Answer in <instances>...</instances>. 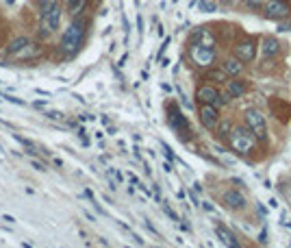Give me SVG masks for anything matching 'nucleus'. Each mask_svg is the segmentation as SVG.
Returning a JSON list of instances; mask_svg holds the SVG:
<instances>
[{
	"instance_id": "nucleus-1",
	"label": "nucleus",
	"mask_w": 291,
	"mask_h": 248,
	"mask_svg": "<svg viewBox=\"0 0 291 248\" xmlns=\"http://www.w3.org/2000/svg\"><path fill=\"white\" fill-rule=\"evenodd\" d=\"M228 146L237 155H250L256 146V135L248 126H233L231 135H228Z\"/></svg>"
},
{
	"instance_id": "nucleus-2",
	"label": "nucleus",
	"mask_w": 291,
	"mask_h": 248,
	"mask_svg": "<svg viewBox=\"0 0 291 248\" xmlns=\"http://www.w3.org/2000/svg\"><path fill=\"white\" fill-rule=\"evenodd\" d=\"M83 39H85V22L83 20H74L72 24L65 29V33L61 35V50L65 55H74L78 48L83 46Z\"/></svg>"
},
{
	"instance_id": "nucleus-3",
	"label": "nucleus",
	"mask_w": 291,
	"mask_h": 248,
	"mask_svg": "<svg viewBox=\"0 0 291 248\" xmlns=\"http://www.w3.org/2000/svg\"><path fill=\"white\" fill-rule=\"evenodd\" d=\"M243 122L256 135V139H261V142L267 139V122H265V115L259 109H248L246 115H243Z\"/></svg>"
},
{
	"instance_id": "nucleus-4",
	"label": "nucleus",
	"mask_w": 291,
	"mask_h": 248,
	"mask_svg": "<svg viewBox=\"0 0 291 248\" xmlns=\"http://www.w3.org/2000/svg\"><path fill=\"white\" fill-rule=\"evenodd\" d=\"M39 53L35 44L29 39V37H16L11 44L7 46V55L9 57H24V59H31Z\"/></svg>"
},
{
	"instance_id": "nucleus-5",
	"label": "nucleus",
	"mask_w": 291,
	"mask_h": 248,
	"mask_svg": "<svg viewBox=\"0 0 291 248\" xmlns=\"http://www.w3.org/2000/svg\"><path fill=\"white\" fill-rule=\"evenodd\" d=\"M196 98H198L200 105H213V107H218V109L228 102V96H226V94H219L213 85H202V87H198V92H196Z\"/></svg>"
},
{
	"instance_id": "nucleus-6",
	"label": "nucleus",
	"mask_w": 291,
	"mask_h": 248,
	"mask_svg": "<svg viewBox=\"0 0 291 248\" xmlns=\"http://www.w3.org/2000/svg\"><path fill=\"white\" fill-rule=\"evenodd\" d=\"M59 24H61V7L57 4V7H55L50 13L41 16V24H39V29H37V37H39V39L50 37L55 31L59 29Z\"/></svg>"
},
{
	"instance_id": "nucleus-7",
	"label": "nucleus",
	"mask_w": 291,
	"mask_h": 248,
	"mask_svg": "<svg viewBox=\"0 0 291 248\" xmlns=\"http://www.w3.org/2000/svg\"><path fill=\"white\" fill-rule=\"evenodd\" d=\"M263 11L270 20H285V18L291 16V2L289 0H265Z\"/></svg>"
},
{
	"instance_id": "nucleus-8",
	"label": "nucleus",
	"mask_w": 291,
	"mask_h": 248,
	"mask_svg": "<svg viewBox=\"0 0 291 248\" xmlns=\"http://www.w3.org/2000/svg\"><path fill=\"white\" fill-rule=\"evenodd\" d=\"M189 55H191V61L200 65V68H209L215 61V57H218L213 46H204V44H191Z\"/></svg>"
},
{
	"instance_id": "nucleus-9",
	"label": "nucleus",
	"mask_w": 291,
	"mask_h": 248,
	"mask_svg": "<svg viewBox=\"0 0 291 248\" xmlns=\"http://www.w3.org/2000/svg\"><path fill=\"white\" fill-rule=\"evenodd\" d=\"M167 120H170V126L178 133V137L181 139H189V122H187V118L178 111L176 105H170V109H167Z\"/></svg>"
},
{
	"instance_id": "nucleus-10",
	"label": "nucleus",
	"mask_w": 291,
	"mask_h": 248,
	"mask_svg": "<svg viewBox=\"0 0 291 248\" xmlns=\"http://www.w3.org/2000/svg\"><path fill=\"white\" fill-rule=\"evenodd\" d=\"M198 118L204 129L213 131V129H218V124H219V111H218V107H213V105H200Z\"/></svg>"
},
{
	"instance_id": "nucleus-11",
	"label": "nucleus",
	"mask_w": 291,
	"mask_h": 248,
	"mask_svg": "<svg viewBox=\"0 0 291 248\" xmlns=\"http://www.w3.org/2000/svg\"><path fill=\"white\" fill-rule=\"evenodd\" d=\"M235 57L241 59L243 63L255 61V57H256V41H255V39H243V41H239V44L235 46Z\"/></svg>"
},
{
	"instance_id": "nucleus-12",
	"label": "nucleus",
	"mask_w": 291,
	"mask_h": 248,
	"mask_svg": "<svg viewBox=\"0 0 291 248\" xmlns=\"http://www.w3.org/2000/svg\"><path fill=\"white\" fill-rule=\"evenodd\" d=\"M222 200H224V205H226V207L237 209V211H241V209L246 207V196H243L241 191H237V190H228V191H224Z\"/></svg>"
},
{
	"instance_id": "nucleus-13",
	"label": "nucleus",
	"mask_w": 291,
	"mask_h": 248,
	"mask_svg": "<svg viewBox=\"0 0 291 248\" xmlns=\"http://www.w3.org/2000/svg\"><path fill=\"white\" fill-rule=\"evenodd\" d=\"M215 235L219 237V242H222L224 246H231V248H239V246H241V244H239V240L233 235L231 231H228L226 227H224V224H215Z\"/></svg>"
},
{
	"instance_id": "nucleus-14",
	"label": "nucleus",
	"mask_w": 291,
	"mask_h": 248,
	"mask_svg": "<svg viewBox=\"0 0 291 248\" xmlns=\"http://www.w3.org/2000/svg\"><path fill=\"white\" fill-rule=\"evenodd\" d=\"M243 94H246V83L239 81L237 76L228 78L226 81V96L228 98H241Z\"/></svg>"
},
{
	"instance_id": "nucleus-15",
	"label": "nucleus",
	"mask_w": 291,
	"mask_h": 248,
	"mask_svg": "<svg viewBox=\"0 0 291 248\" xmlns=\"http://www.w3.org/2000/svg\"><path fill=\"white\" fill-rule=\"evenodd\" d=\"M261 50H263V55H265V57H276V55L280 53L278 39H274V37H265V39H263V44H261Z\"/></svg>"
},
{
	"instance_id": "nucleus-16",
	"label": "nucleus",
	"mask_w": 291,
	"mask_h": 248,
	"mask_svg": "<svg viewBox=\"0 0 291 248\" xmlns=\"http://www.w3.org/2000/svg\"><path fill=\"white\" fill-rule=\"evenodd\" d=\"M224 70H226L228 76H239V74L243 72V61L241 59H237V57L226 59V61H224Z\"/></svg>"
},
{
	"instance_id": "nucleus-17",
	"label": "nucleus",
	"mask_w": 291,
	"mask_h": 248,
	"mask_svg": "<svg viewBox=\"0 0 291 248\" xmlns=\"http://www.w3.org/2000/svg\"><path fill=\"white\" fill-rule=\"evenodd\" d=\"M206 78L209 81H213V83H226L228 81V74H226V70H211L209 74H206Z\"/></svg>"
},
{
	"instance_id": "nucleus-18",
	"label": "nucleus",
	"mask_w": 291,
	"mask_h": 248,
	"mask_svg": "<svg viewBox=\"0 0 291 248\" xmlns=\"http://www.w3.org/2000/svg\"><path fill=\"white\" fill-rule=\"evenodd\" d=\"M59 4V0H39L37 2V7H39V16H46V13H50L55 7Z\"/></svg>"
},
{
	"instance_id": "nucleus-19",
	"label": "nucleus",
	"mask_w": 291,
	"mask_h": 248,
	"mask_svg": "<svg viewBox=\"0 0 291 248\" xmlns=\"http://www.w3.org/2000/svg\"><path fill=\"white\" fill-rule=\"evenodd\" d=\"M198 9H200V11H204V13H215V11H218V4H215L213 0H200Z\"/></svg>"
},
{
	"instance_id": "nucleus-20",
	"label": "nucleus",
	"mask_w": 291,
	"mask_h": 248,
	"mask_svg": "<svg viewBox=\"0 0 291 248\" xmlns=\"http://www.w3.org/2000/svg\"><path fill=\"white\" fill-rule=\"evenodd\" d=\"M65 4H68V11L72 13V16H76V13L83 9V4H85V0H65Z\"/></svg>"
},
{
	"instance_id": "nucleus-21",
	"label": "nucleus",
	"mask_w": 291,
	"mask_h": 248,
	"mask_svg": "<svg viewBox=\"0 0 291 248\" xmlns=\"http://www.w3.org/2000/svg\"><path fill=\"white\" fill-rule=\"evenodd\" d=\"M231 131H233V124L228 122V120H224V122H219V129H218V135H219V137H226V139H228V135H231Z\"/></svg>"
},
{
	"instance_id": "nucleus-22",
	"label": "nucleus",
	"mask_w": 291,
	"mask_h": 248,
	"mask_svg": "<svg viewBox=\"0 0 291 248\" xmlns=\"http://www.w3.org/2000/svg\"><path fill=\"white\" fill-rule=\"evenodd\" d=\"M163 211H165V216L170 218V220H174V222H178V220H181V218H178V213L170 207V205H163Z\"/></svg>"
},
{
	"instance_id": "nucleus-23",
	"label": "nucleus",
	"mask_w": 291,
	"mask_h": 248,
	"mask_svg": "<svg viewBox=\"0 0 291 248\" xmlns=\"http://www.w3.org/2000/svg\"><path fill=\"white\" fill-rule=\"evenodd\" d=\"M48 118L50 120H63V114H59V111H50Z\"/></svg>"
},
{
	"instance_id": "nucleus-24",
	"label": "nucleus",
	"mask_w": 291,
	"mask_h": 248,
	"mask_svg": "<svg viewBox=\"0 0 291 248\" xmlns=\"http://www.w3.org/2000/svg\"><path fill=\"white\" fill-rule=\"evenodd\" d=\"M163 153H165V157H167V159H176V157H174V153L170 151V146H167V144H163Z\"/></svg>"
},
{
	"instance_id": "nucleus-25",
	"label": "nucleus",
	"mask_w": 291,
	"mask_h": 248,
	"mask_svg": "<svg viewBox=\"0 0 291 248\" xmlns=\"http://www.w3.org/2000/svg\"><path fill=\"white\" fill-rule=\"evenodd\" d=\"M144 224H146V229H148V231H152L154 235H159V231H157V229L152 227V222H150V220H144Z\"/></svg>"
},
{
	"instance_id": "nucleus-26",
	"label": "nucleus",
	"mask_w": 291,
	"mask_h": 248,
	"mask_svg": "<svg viewBox=\"0 0 291 248\" xmlns=\"http://www.w3.org/2000/svg\"><path fill=\"white\" fill-rule=\"evenodd\" d=\"M246 4H248L250 9H256V7L261 4V0H246Z\"/></svg>"
},
{
	"instance_id": "nucleus-27",
	"label": "nucleus",
	"mask_w": 291,
	"mask_h": 248,
	"mask_svg": "<svg viewBox=\"0 0 291 248\" xmlns=\"http://www.w3.org/2000/svg\"><path fill=\"white\" fill-rule=\"evenodd\" d=\"M31 166L35 168V170H41V172L46 170V166H44V163H39V161H31Z\"/></svg>"
},
{
	"instance_id": "nucleus-28",
	"label": "nucleus",
	"mask_w": 291,
	"mask_h": 248,
	"mask_svg": "<svg viewBox=\"0 0 291 248\" xmlns=\"http://www.w3.org/2000/svg\"><path fill=\"white\" fill-rule=\"evenodd\" d=\"M167 44H170V37H165V41H163V46H161V50H159V57H163V53H165V48H167Z\"/></svg>"
},
{
	"instance_id": "nucleus-29",
	"label": "nucleus",
	"mask_w": 291,
	"mask_h": 248,
	"mask_svg": "<svg viewBox=\"0 0 291 248\" xmlns=\"http://www.w3.org/2000/svg\"><path fill=\"white\" fill-rule=\"evenodd\" d=\"M222 4H228V7H235V4H239L241 0H219Z\"/></svg>"
},
{
	"instance_id": "nucleus-30",
	"label": "nucleus",
	"mask_w": 291,
	"mask_h": 248,
	"mask_svg": "<svg viewBox=\"0 0 291 248\" xmlns=\"http://www.w3.org/2000/svg\"><path fill=\"white\" fill-rule=\"evenodd\" d=\"M259 242H261V244H267V231H261L259 233Z\"/></svg>"
},
{
	"instance_id": "nucleus-31",
	"label": "nucleus",
	"mask_w": 291,
	"mask_h": 248,
	"mask_svg": "<svg viewBox=\"0 0 291 248\" xmlns=\"http://www.w3.org/2000/svg\"><path fill=\"white\" fill-rule=\"evenodd\" d=\"M181 102H182V105L187 107V109H191V102H189V100H187V98H185V94H181Z\"/></svg>"
},
{
	"instance_id": "nucleus-32",
	"label": "nucleus",
	"mask_w": 291,
	"mask_h": 248,
	"mask_svg": "<svg viewBox=\"0 0 291 248\" xmlns=\"http://www.w3.org/2000/svg\"><path fill=\"white\" fill-rule=\"evenodd\" d=\"M2 220H7L9 224H13V222H16V218H13V216H7V213H4V216H2Z\"/></svg>"
},
{
	"instance_id": "nucleus-33",
	"label": "nucleus",
	"mask_w": 291,
	"mask_h": 248,
	"mask_svg": "<svg viewBox=\"0 0 291 248\" xmlns=\"http://www.w3.org/2000/svg\"><path fill=\"white\" fill-rule=\"evenodd\" d=\"M128 179H130V183H135V185L139 183V181H137V176H135V174H128Z\"/></svg>"
},
{
	"instance_id": "nucleus-34",
	"label": "nucleus",
	"mask_w": 291,
	"mask_h": 248,
	"mask_svg": "<svg viewBox=\"0 0 291 248\" xmlns=\"http://www.w3.org/2000/svg\"><path fill=\"white\" fill-rule=\"evenodd\" d=\"M163 170H165V172H172V163H163Z\"/></svg>"
},
{
	"instance_id": "nucleus-35",
	"label": "nucleus",
	"mask_w": 291,
	"mask_h": 248,
	"mask_svg": "<svg viewBox=\"0 0 291 248\" xmlns=\"http://www.w3.org/2000/svg\"><path fill=\"white\" fill-rule=\"evenodd\" d=\"M202 207L206 209V211H213V205H209V203H202Z\"/></svg>"
},
{
	"instance_id": "nucleus-36",
	"label": "nucleus",
	"mask_w": 291,
	"mask_h": 248,
	"mask_svg": "<svg viewBox=\"0 0 291 248\" xmlns=\"http://www.w3.org/2000/svg\"><path fill=\"white\" fill-rule=\"evenodd\" d=\"M7 4H13V0H7Z\"/></svg>"
},
{
	"instance_id": "nucleus-37",
	"label": "nucleus",
	"mask_w": 291,
	"mask_h": 248,
	"mask_svg": "<svg viewBox=\"0 0 291 248\" xmlns=\"http://www.w3.org/2000/svg\"><path fill=\"white\" fill-rule=\"evenodd\" d=\"M0 83H2V81H0Z\"/></svg>"
}]
</instances>
